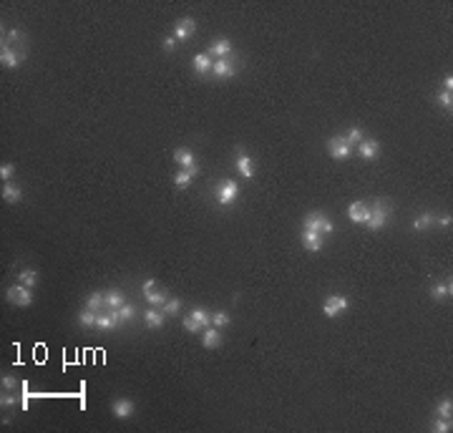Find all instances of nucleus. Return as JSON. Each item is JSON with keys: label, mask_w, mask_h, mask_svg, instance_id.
I'll return each mask as SVG.
<instances>
[{"label": "nucleus", "mask_w": 453, "mask_h": 433, "mask_svg": "<svg viewBox=\"0 0 453 433\" xmlns=\"http://www.w3.org/2000/svg\"><path fill=\"white\" fill-rule=\"evenodd\" d=\"M15 385H18L15 375H10V373H8V375H3V391H13Z\"/></svg>", "instance_id": "39"}, {"label": "nucleus", "mask_w": 453, "mask_h": 433, "mask_svg": "<svg viewBox=\"0 0 453 433\" xmlns=\"http://www.w3.org/2000/svg\"><path fill=\"white\" fill-rule=\"evenodd\" d=\"M3 199L8 204H18L23 199V189L18 184H13V182H3Z\"/></svg>", "instance_id": "12"}, {"label": "nucleus", "mask_w": 453, "mask_h": 433, "mask_svg": "<svg viewBox=\"0 0 453 433\" xmlns=\"http://www.w3.org/2000/svg\"><path fill=\"white\" fill-rule=\"evenodd\" d=\"M161 46H164V51H174V48H177V38H174V35H169V38H164V43H161Z\"/></svg>", "instance_id": "41"}, {"label": "nucleus", "mask_w": 453, "mask_h": 433, "mask_svg": "<svg viewBox=\"0 0 453 433\" xmlns=\"http://www.w3.org/2000/svg\"><path fill=\"white\" fill-rule=\"evenodd\" d=\"M144 320H146V328H161L164 325V320H166V312H164V308L161 310H156V308H151L146 310V315H144Z\"/></svg>", "instance_id": "16"}, {"label": "nucleus", "mask_w": 453, "mask_h": 433, "mask_svg": "<svg viewBox=\"0 0 453 433\" xmlns=\"http://www.w3.org/2000/svg\"><path fill=\"white\" fill-rule=\"evenodd\" d=\"M13 171H15V166H13V164H3V166H0V179H3V182H8V179L13 177Z\"/></svg>", "instance_id": "38"}, {"label": "nucleus", "mask_w": 453, "mask_h": 433, "mask_svg": "<svg viewBox=\"0 0 453 433\" xmlns=\"http://www.w3.org/2000/svg\"><path fill=\"white\" fill-rule=\"evenodd\" d=\"M126 300H123V292H121L119 287H111V290H106V305L109 308H121Z\"/></svg>", "instance_id": "25"}, {"label": "nucleus", "mask_w": 453, "mask_h": 433, "mask_svg": "<svg viewBox=\"0 0 453 433\" xmlns=\"http://www.w3.org/2000/svg\"><path fill=\"white\" fill-rule=\"evenodd\" d=\"M433 428H436L438 433H448L453 428L451 418H436V421H433Z\"/></svg>", "instance_id": "35"}, {"label": "nucleus", "mask_w": 453, "mask_h": 433, "mask_svg": "<svg viewBox=\"0 0 453 433\" xmlns=\"http://www.w3.org/2000/svg\"><path fill=\"white\" fill-rule=\"evenodd\" d=\"M237 169H240V174L242 177H244V179H247V182H249V179H252V177H254V166H252V156H247L244 154V151H242L240 146H237Z\"/></svg>", "instance_id": "11"}, {"label": "nucleus", "mask_w": 453, "mask_h": 433, "mask_svg": "<svg viewBox=\"0 0 453 433\" xmlns=\"http://www.w3.org/2000/svg\"><path fill=\"white\" fill-rule=\"evenodd\" d=\"M18 282H20V285H26V287H33V285L38 282V272H35V270H20Z\"/></svg>", "instance_id": "29"}, {"label": "nucleus", "mask_w": 453, "mask_h": 433, "mask_svg": "<svg viewBox=\"0 0 453 433\" xmlns=\"http://www.w3.org/2000/svg\"><path fill=\"white\" fill-rule=\"evenodd\" d=\"M197 31V23L191 20V18H181L179 23H177V28H174V38L177 40H186V38H191Z\"/></svg>", "instance_id": "9"}, {"label": "nucleus", "mask_w": 453, "mask_h": 433, "mask_svg": "<svg viewBox=\"0 0 453 433\" xmlns=\"http://www.w3.org/2000/svg\"><path fill=\"white\" fill-rule=\"evenodd\" d=\"M20 408H23V410H28V408H30V396H28V385H26V383H23V398H20Z\"/></svg>", "instance_id": "40"}, {"label": "nucleus", "mask_w": 453, "mask_h": 433, "mask_svg": "<svg viewBox=\"0 0 453 433\" xmlns=\"http://www.w3.org/2000/svg\"><path fill=\"white\" fill-rule=\"evenodd\" d=\"M3 408H5V405H15V396H13V393H3Z\"/></svg>", "instance_id": "42"}, {"label": "nucleus", "mask_w": 453, "mask_h": 433, "mask_svg": "<svg viewBox=\"0 0 453 433\" xmlns=\"http://www.w3.org/2000/svg\"><path fill=\"white\" fill-rule=\"evenodd\" d=\"M211 66H214V63H211L209 53H197V56H194V71H197V73L204 76L207 71H211Z\"/></svg>", "instance_id": "24"}, {"label": "nucleus", "mask_w": 453, "mask_h": 433, "mask_svg": "<svg viewBox=\"0 0 453 433\" xmlns=\"http://www.w3.org/2000/svg\"><path fill=\"white\" fill-rule=\"evenodd\" d=\"M348 308H350V300L345 295H328V300L322 305V312L328 317H335L337 312H342V310H348Z\"/></svg>", "instance_id": "6"}, {"label": "nucleus", "mask_w": 453, "mask_h": 433, "mask_svg": "<svg viewBox=\"0 0 453 433\" xmlns=\"http://www.w3.org/2000/svg\"><path fill=\"white\" fill-rule=\"evenodd\" d=\"M109 312L119 320V325H121V322H128V320L134 317V312H136V310H134V305H126V302H123L121 308H109Z\"/></svg>", "instance_id": "20"}, {"label": "nucleus", "mask_w": 453, "mask_h": 433, "mask_svg": "<svg viewBox=\"0 0 453 433\" xmlns=\"http://www.w3.org/2000/svg\"><path fill=\"white\" fill-rule=\"evenodd\" d=\"M8 302L10 305H15V308H30L33 305V295H30V287L26 285H13V287H8Z\"/></svg>", "instance_id": "3"}, {"label": "nucleus", "mask_w": 453, "mask_h": 433, "mask_svg": "<svg viewBox=\"0 0 453 433\" xmlns=\"http://www.w3.org/2000/svg\"><path fill=\"white\" fill-rule=\"evenodd\" d=\"M451 222H453V216H451V214L438 216V224H441V227H451Z\"/></svg>", "instance_id": "44"}, {"label": "nucleus", "mask_w": 453, "mask_h": 433, "mask_svg": "<svg viewBox=\"0 0 453 433\" xmlns=\"http://www.w3.org/2000/svg\"><path fill=\"white\" fill-rule=\"evenodd\" d=\"M106 292H101V290H96V292H91L89 295V310L93 312H101V310H106Z\"/></svg>", "instance_id": "21"}, {"label": "nucleus", "mask_w": 453, "mask_h": 433, "mask_svg": "<svg viewBox=\"0 0 453 433\" xmlns=\"http://www.w3.org/2000/svg\"><path fill=\"white\" fill-rule=\"evenodd\" d=\"M211 325H214V328H224V325H229V315L222 312V310L214 312V315H211Z\"/></svg>", "instance_id": "33"}, {"label": "nucleus", "mask_w": 453, "mask_h": 433, "mask_svg": "<svg viewBox=\"0 0 453 433\" xmlns=\"http://www.w3.org/2000/svg\"><path fill=\"white\" fill-rule=\"evenodd\" d=\"M438 103H441L443 109H448V111H451V109H453V96H451V91H441V93H438Z\"/></svg>", "instance_id": "36"}, {"label": "nucleus", "mask_w": 453, "mask_h": 433, "mask_svg": "<svg viewBox=\"0 0 453 433\" xmlns=\"http://www.w3.org/2000/svg\"><path fill=\"white\" fill-rule=\"evenodd\" d=\"M214 197H217V202H219L222 207H229V204L237 202V197H240V186L234 184V182H222V184L217 186Z\"/></svg>", "instance_id": "4"}, {"label": "nucleus", "mask_w": 453, "mask_h": 433, "mask_svg": "<svg viewBox=\"0 0 453 433\" xmlns=\"http://www.w3.org/2000/svg\"><path fill=\"white\" fill-rule=\"evenodd\" d=\"M430 224H433V214H430V212H423V214H418V219L413 222V229H416V232H423V229H428Z\"/></svg>", "instance_id": "28"}, {"label": "nucleus", "mask_w": 453, "mask_h": 433, "mask_svg": "<svg viewBox=\"0 0 453 433\" xmlns=\"http://www.w3.org/2000/svg\"><path fill=\"white\" fill-rule=\"evenodd\" d=\"M430 295H433V300H438V302H441V300H446V297H451V295H453L451 282H441V285H436Z\"/></svg>", "instance_id": "26"}, {"label": "nucleus", "mask_w": 453, "mask_h": 433, "mask_svg": "<svg viewBox=\"0 0 453 433\" xmlns=\"http://www.w3.org/2000/svg\"><path fill=\"white\" fill-rule=\"evenodd\" d=\"M141 290H144V295H146V292H154V290H156V279H146Z\"/></svg>", "instance_id": "43"}, {"label": "nucleus", "mask_w": 453, "mask_h": 433, "mask_svg": "<svg viewBox=\"0 0 453 433\" xmlns=\"http://www.w3.org/2000/svg\"><path fill=\"white\" fill-rule=\"evenodd\" d=\"M305 229L317 232V234H330L332 229H335V224L322 212H310V214L305 216Z\"/></svg>", "instance_id": "1"}, {"label": "nucleus", "mask_w": 453, "mask_h": 433, "mask_svg": "<svg viewBox=\"0 0 453 433\" xmlns=\"http://www.w3.org/2000/svg\"><path fill=\"white\" fill-rule=\"evenodd\" d=\"M345 141H348V144H360V141H362V128H360V126H353V128L348 131Z\"/></svg>", "instance_id": "34"}, {"label": "nucleus", "mask_w": 453, "mask_h": 433, "mask_svg": "<svg viewBox=\"0 0 453 433\" xmlns=\"http://www.w3.org/2000/svg\"><path fill=\"white\" fill-rule=\"evenodd\" d=\"M202 345H204V348H219V345H222V333H219V328H214V325L204 328V330H202Z\"/></svg>", "instance_id": "13"}, {"label": "nucleus", "mask_w": 453, "mask_h": 433, "mask_svg": "<svg viewBox=\"0 0 453 433\" xmlns=\"http://www.w3.org/2000/svg\"><path fill=\"white\" fill-rule=\"evenodd\" d=\"M96 317H98V312H93V310H81L78 312V325L81 328H96Z\"/></svg>", "instance_id": "27"}, {"label": "nucleus", "mask_w": 453, "mask_h": 433, "mask_svg": "<svg viewBox=\"0 0 453 433\" xmlns=\"http://www.w3.org/2000/svg\"><path fill=\"white\" fill-rule=\"evenodd\" d=\"M302 247L307 249V252H320V249H322V234L305 229V232H302Z\"/></svg>", "instance_id": "10"}, {"label": "nucleus", "mask_w": 453, "mask_h": 433, "mask_svg": "<svg viewBox=\"0 0 453 433\" xmlns=\"http://www.w3.org/2000/svg\"><path fill=\"white\" fill-rule=\"evenodd\" d=\"M209 56H219V58H229L232 56V43L227 40V38H222V40H217L214 46L209 48Z\"/></svg>", "instance_id": "18"}, {"label": "nucleus", "mask_w": 453, "mask_h": 433, "mask_svg": "<svg viewBox=\"0 0 453 433\" xmlns=\"http://www.w3.org/2000/svg\"><path fill=\"white\" fill-rule=\"evenodd\" d=\"M360 156L362 159H368V161H373V159H378L380 154V144L375 141V139H368V141H360Z\"/></svg>", "instance_id": "15"}, {"label": "nucleus", "mask_w": 453, "mask_h": 433, "mask_svg": "<svg viewBox=\"0 0 453 433\" xmlns=\"http://www.w3.org/2000/svg\"><path fill=\"white\" fill-rule=\"evenodd\" d=\"M350 219L355 222V224H365L368 222V216H370V209H368V204L365 202H355V204H350Z\"/></svg>", "instance_id": "14"}, {"label": "nucleus", "mask_w": 453, "mask_h": 433, "mask_svg": "<svg viewBox=\"0 0 453 433\" xmlns=\"http://www.w3.org/2000/svg\"><path fill=\"white\" fill-rule=\"evenodd\" d=\"M328 149H330V156L337 159V161H342V159H348V156L353 154V146L345 141V136H332Z\"/></svg>", "instance_id": "7"}, {"label": "nucleus", "mask_w": 453, "mask_h": 433, "mask_svg": "<svg viewBox=\"0 0 453 433\" xmlns=\"http://www.w3.org/2000/svg\"><path fill=\"white\" fill-rule=\"evenodd\" d=\"M146 300H149L154 308H164V302H166V295H164V292H159V290H154V292H146Z\"/></svg>", "instance_id": "32"}, {"label": "nucleus", "mask_w": 453, "mask_h": 433, "mask_svg": "<svg viewBox=\"0 0 453 433\" xmlns=\"http://www.w3.org/2000/svg\"><path fill=\"white\" fill-rule=\"evenodd\" d=\"M211 71H214L217 78H232V76L237 73V68H234L232 58H217V63L211 66Z\"/></svg>", "instance_id": "8"}, {"label": "nucleus", "mask_w": 453, "mask_h": 433, "mask_svg": "<svg viewBox=\"0 0 453 433\" xmlns=\"http://www.w3.org/2000/svg\"><path fill=\"white\" fill-rule=\"evenodd\" d=\"M368 229H373V232H378V229H383L385 224H388V207H385V202H375L373 207H370V216H368Z\"/></svg>", "instance_id": "2"}, {"label": "nucleus", "mask_w": 453, "mask_h": 433, "mask_svg": "<svg viewBox=\"0 0 453 433\" xmlns=\"http://www.w3.org/2000/svg\"><path fill=\"white\" fill-rule=\"evenodd\" d=\"M114 416H116V418H131V416H134V403L128 401V398L114 401Z\"/></svg>", "instance_id": "17"}, {"label": "nucleus", "mask_w": 453, "mask_h": 433, "mask_svg": "<svg viewBox=\"0 0 453 433\" xmlns=\"http://www.w3.org/2000/svg\"><path fill=\"white\" fill-rule=\"evenodd\" d=\"M451 89H453V78L446 76V78H443V91H451Z\"/></svg>", "instance_id": "45"}, {"label": "nucleus", "mask_w": 453, "mask_h": 433, "mask_svg": "<svg viewBox=\"0 0 453 433\" xmlns=\"http://www.w3.org/2000/svg\"><path fill=\"white\" fill-rule=\"evenodd\" d=\"M23 61H26V53H23V51H15L13 46L3 43V48H0V63H3L5 68H18Z\"/></svg>", "instance_id": "5"}, {"label": "nucleus", "mask_w": 453, "mask_h": 433, "mask_svg": "<svg viewBox=\"0 0 453 433\" xmlns=\"http://www.w3.org/2000/svg\"><path fill=\"white\" fill-rule=\"evenodd\" d=\"M174 159L179 161L184 169H191V166H197V161H194V154H191V149H184V146H181V149H177V151H174Z\"/></svg>", "instance_id": "23"}, {"label": "nucleus", "mask_w": 453, "mask_h": 433, "mask_svg": "<svg viewBox=\"0 0 453 433\" xmlns=\"http://www.w3.org/2000/svg\"><path fill=\"white\" fill-rule=\"evenodd\" d=\"M436 413H438V418H451V413H453V403L451 398H443V401L436 405Z\"/></svg>", "instance_id": "31"}, {"label": "nucleus", "mask_w": 453, "mask_h": 433, "mask_svg": "<svg viewBox=\"0 0 453 433\" xmlns=\"http://www.w3.org/2000/svg\"><path fill=\"white\" fill-rule=\"evenodd\" d=\"M179 310H181V302L177 300V297H174V300H166V302H164V312H166V315H177Z\"/></svg>", "instance_id": "37"}, {"label": "nucleus", "mask_w": 453, "mask_h": 433, "mask_svg": "<svg viewBox=\"0 0 453 433\" xmlns=\"http://www.w3.org/2000/svg\"><path fill=\"white\" fill-rule=\"evenodd\" d=\"M189 317H191V320H194V322H197V325H199L202 330L211 325V315L207 312V310H202V308H194L191 312H189Z\"/></svg>", "instance_id": "22"}, {"label": "nucleus", "mask_w": 453, "mask_h": 433, "mask_svg": "<svg viewBox=\"0 0 453 433\" xmlns=\"http://www.w3.org/2000/svg\"><path fill=\"white\" fill-rule=\"evenodd\" d=\"M96 328H98V330H114V328H119V320H116L111 312H98Z\"/></svg>", "instance_id": "19"}, {"label": "nucleus", "mask_w": 453, "mask_h": 433, "mask_svg": "<svg viewBox=\"0 0 453 433\" xmlns=\"http://www.w3.org/2000/svg\"><path fill=\"white\" fill-rule=\"evenodd\" d=\"M191 182H194V177H191V171H189V169H181L179 174L174 177V184L179 186V189H186Z\"/></svg>", "instance_id": "30"}]
</instances>
